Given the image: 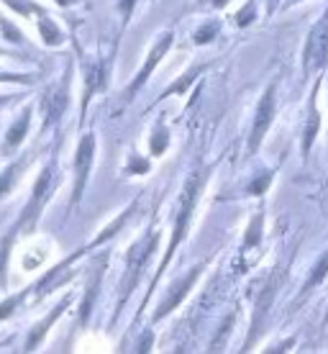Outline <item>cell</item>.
Returning <instances> with one entry per match:
<instances>
[{"label": "cell", "instance_id": "d4e9b609", "mask_svg": "<svg viewBox=\"0 0 328 354\" xmlns=\"http://www.w3.org/2000/svg\"><path fill=\"white\" fill-rule=\"evenodd\" d=\"M259 18V0H247L236 13H233V24L236 28H249L254 26Z\"/></svg>", "mask_w": 328, "mask_h": 354}, {"label": "cell", "instance_id": "5b68a950", "mask_svg": "<svg viewBox=\"0 0 328 354\" xmlns=\"http://www.w3.org/2000/svg\"><path fill=\"white\" fill-rule=\"evenodd\" d=\"M328 70V3L323 6L316 21L311 24L308 34L302 39L300 49V72L302 82L318 77L320 72Z\"/></svg>", "mask_w": 328, "mask_h": 354}, {"label": "cell", "instance_id": "44dd1931", "mask_svg": "<svg viewBox=\"0 0 328 354\" xmlns=\"http://www.w3.org/2000/svg\"><path fill=\"white\" fill-rule=\"evenodd\" d=\"M221 28H223L221 18H205L203 24H197V28H193V36H190V39H193L195 46H208L221 36Z\"/></svg>", "mask_w": 328, "mask_h": 354}, {"label": "cell", "instance_id": "4fadbf2b", "mask_svg": "<svg viewBox=\"0 0 328 354\" xmlns=\"http://www.w3.org/2000/svg\"><path fill=\"white\" fill-rule=\"evenodd\" d=\"M108 259H110V254H108V252H100L98 257L93 259L88 267V285H85L82 306H80V313H77V324H80V326H88L90 313H93V308H95V301H98L100 285H103V272H106V267H108Z\"/></svg>", "mask_w": 328, "mask_h": 354}, {"label": "cell", "instance_id": "ffe728a7", "mask_svg": "<svg viewBox=\"0 0 328 354\" xmlns=\"http://www.w3.org/2000/svg\"><path fill=\"white\" fill-rule=\"evenodd\" d=\"M34 160V154L31 151H26L21 160H16L13 165H8V167L0 172V201L6 198V195H10V190L16 187V183L23 177V169L28 167V162Z\"/></svg>", "mask_w": 328, "mask_h": 354}, {"label": "cell", "instance_id": "f1b7e54d", "mask_svg": "<svg viewBox=\"0 0 328 354\" xmlns=\"http://www.w3.org/2000/svg\"><path fill=\"white\" fill-rule=\"evenodd\" d=\"M231 0H197V8H208V10H223Z\"/></svg>", "mask_w": 328, "mask_h": 354}, {"label": "cell", "instance_id": "d6986e66", "mask_svg": "<svg viewBox=\"0 0 328 354\" xmlns=\"http://www.w3.org/2000/svg\"><path fill=\"white\" fill-rule=\"evenodd\" d=\"M169 142H172V133H169V126H167V118L164 113L157 115V121L151 124V131H149V142H146V149H149V157H162L164 151L169 149Z\"/></svg>", "mask_w": 328, "mask_h": 354}, {"label": "cell", "instance_id": "ac0fdd59", "mask_svg": "<svg viewBox=\"0 0 328 354\" xmlns=\"http://www.w3.org/2000/svg\"><path fill=\"white\" fill-rule=\"evenodd\" d=\"M31 115H34V108H23L21 115L10 124L8 133H6V142H3V147H0L3 154H10V151L18 149V147L23 144V139H26L28 131H31Z\"/></svg>", "mask_w": 328, "mask_h": 354}, {"label": "cell", "instance_id": "8fae6325", "mask_svg": "<svg viewBox=\"0 0 328 354\" xmlns=\"http://www.w3.org/2000/svg\"><path fill=\"white\" fill-rule=\"evenodd\" d=\"M323 80H326V72H320L318 77H313L311 93H308V103H305V118H302V131H300L302 162H308V157H311V151H313V144H316L320 129H323V113H320V106H318Z\"/></svg>", "mask_w": 328, "mask_h": 354}, {"label": "cell", "instance_id": "7c38bea8", "mask_svg": "<svg viewBox=\"0 0 328 354\" xmlns=\"http://www.w3.org/2000/svg\"><path fill=\"white\" fill-rule=\"evenodd\" d=\"M72 100V62L67 64V70L59 80L54 82L52 88L46 90L41 97V111H44V129L59 124L64 118V113L70 111Z\"/></svg>", "mask_w": 328, "mask_h": 354}, {"label": "cell", "instance_id": "52a82bcc", "mask_svg": "<svg viewBox=\"0 0 328 354\" xmlns=\"http://www.w3.org/2000/svg\"><path fill=\"white\" fill-rule=\"evenodd\" d=\"M277 93H280V75H275L267 82V88L262 90L257 106H254V115H251V126H249V139H247V157H254L262 144H264L267 133L272 129L277 118Z\"/></svg>", "mask_w": 328, "mask_h": 354}, {"label": "cell", "instance_id": "83f0119b", "mask_svg": "<svg viewBox=\"0 0 328 354\" xmlns=\"http://www.w3.org/2000/svg\"><path fill=\"white\" fill-rule=\"evenodd\" d=\"M0 31H3V36L8 39L10 44H23V41H26V36L21 34L16 24H10L6 16H0Z\"/></svg>", "mask_w": 328, "mask_h": 354}, {"label": "cell", "instance_id": "2e32d148", "mask_svg": "<svg viewBox=\"0 0 328 354\" xmlns=\"http://www.w3.org/2000/svg\"><path fill=\"white\" fill-rule=\"evenodd\" d=\"M264 205H259L254 216H251V221L247 223V229H244V241H241V254L244 257L262 247V241H264Z\"/></svg>", "mask_w": 328, "mask_h": 354}, {"label": "cell", "instance_id": "277c9868", "mask_svg": "<svg viewBox=\"0 0 328 354\" xmlns=\"http://www.w3.org/2000/svg\"><path fill=\"white\" fill-rule=\"evenodd\" d=\"M118 41H121V34L113 36V41L106 52H98L95 57H80V67H82V100H80V124L88 115V108L93 103V97L106 93L108 85H110V75H113V62H115V52H118Z\"/></svg>", "mask_w": 328, "mask_h": 354}, {"label": "cell", "instance_id": "30bf717a", "mask_svg": "<svg viewBox=\"0 0 328 354\" xmlns=\"http://www.w3.org/2000/svg\"><path fill=\"white\" fill-rule=\"evenodd\" d=\"M95 151H98V136H95V131L82 133L80 142H77V149H75V157H72V175H75V183H72L70 211H75V208L82 203V195H85V187H88L90 172H93V165H95Z\"/></svg>", "mask_w": 328, "mask_h": 354}, {"label": "cell", "instance_id": "7a4b0ae2", "mask_svg": "<svg viewBox=\"0 0 328 354\" xmlns=\"http://www.w3.org/2000/svg\"><path fill=\"white\" fill-rule=\"evenodd\" d=\"M160 244H162V231L157 226H149V229L144 231L139 239H133V244L126 249L124 254V274H121V285H118V301H115V310H113V321H118L121 316V308H124L128 298L133 295V290L139 288L142 283L144 272L149 270L151 259L157 257V252H160Z\"/></svg>", "mask_w": 328, "mask_h": 354}, {"label": "cell", "instance_id": "4dcf8cb0", "mask_svg": "<svg viewBox=\"0 0 328 354\" xmlns=\"http://www.w3.org/2000/svg\"><path fill=\"white\" fill-rule=\"evenodd\" d=\"M80 3H88V0H54L57 8H72V6H80Z\"/></svg>", "mask_w": 328, "mask_h": 354}, {"label": "cell", "instance_id": "f546056e", "mask_svg": "<svg viewBox=\"0 0 328 354\" xmlns=\"http://www.w3.org/2000/svg\"><path fill=\"white\" fill-rule=\"evenodd\" d=\"M280 8H282V0H267V18H272Z\"/></svg>", "mask_w": 328, "mask_h": 354}, {"label": "cell", "instance_id": "1f68e13d", "mask_svg": "<svg viewBox=\"0 0 328 354\" xmlns=\"http://www.w3.org/2000/svg\"><path fill=\"white\" fill-rule=\"evenodd\" d=\"M300 3H305V0H282V8L280 10H290V8H295V6H300Z\"/></svg>", "mask_w": 328, "mask_h": 354}, {"label": "cell", "instance_id": "6da1fadb", "mask_svg": "<svg viewBox=\"0 0 328 354\" xmlns=\"http://www.w3.org/2000/svg\"><path fill=\"white\" fill-rule=\"evenodd\" d=\"M211 172H213L211 165H195V167L190 169V175L185 177L182 187H180L177 205H175V216H172V229H169L167 249H164L160 265H157V270H154V274H151L146 295H144V303H142V308H139V316H142L144 306L149 303L151 295L157 292L162 277H164V272L169 270L172 259H175V254H177V249L182 247V241L187 239L190 226H193V221H195V211H197V205H200V198H203L205 187H208V183H211Z\"/></svg>", "mask_w": 328, "mask_h": 354}, {"label": "cell", "instance_id": "d6a6232c", "mask_svg": "<svg viewBox=\"0 0 328 354\" xmlns=\"http://www.w3.org/2000/svg\"><path fill=\"white\" fill-rule=\"evenodd\" d=\"M323 324H328V308H326V316H323Z\"/></svg>", "mask_w": 328, "mask_h": 354}, {"label": "cell", "instance_id": "9a60e30c", "mask_svg": "<svg viewBox=\"0 0 328 354\" xmlns=\"http://www.w3.org/2000/svg\"><path fill=\"white\" fill-rule=\"evenodd\" d=\"M213 59H208V62H195L193 67H187L182 75H177V80H172L164 88V93H160V97L154 100V106H160L162 100H167V97H185V93H190L193 90V85H195L200 77H203L205 72L213 67Z\"/></svg>", "mask_w": 328, "mask_h": 354}, {"label": "cell", "instance_id": "7402d4cb", "mask_svg": "<svg viewBox=\"0 0 328 354\" xmlns=\"http://www.w3.org/2000/svg\"><path fill=\"white\" fill-rule=\"evenodd\" d=\"M39 36H41V41H44L46 46H62L64 44L62 26H59L49 13L39 16Z\"/></svg>", "mask_w": 328, "mask_h": 354}, {"label": "cell", "instance_id": "484cf974", "mask_svg": "<svg viewBox=\"0 0 328 354\" xmlns=\"http://www.w3.org/2000/svg\"><path fill=\"white\" fill-rule=\"evenodd\" d=\"M136 8H139V0H115V16H118V31L115 34L124 36L126 26L131 24Z\"/></svg>", "mask_w": 328, "mask_h": 354}, {"label": "cell", "instance_id": "ba28073f", "mask_svg": "<svg viewBox=\"0 0 328 354\" xmlns=\"http://www.w3.org/2000/svg\"><path fill=\"white\" fill-rule=\"evenodd\" d=\"M208 270V262H197V265H193L187 272L177 274L172 283L164 288V292H162L160 303L154 306V313H151V324H160V321H164L172 313V310H177L182 303H185V298L193 292V288L197 285V280H200V274Z\"/></svg>", "mask_w": 328, "mask_h": 354}, {"label": "cell", "instance_id": "603a6c76", "mask_svg": "<svg viewBox=\"0 0 328 354\" xmlns=\"http://www.w3.org/2000/svg\"><path fill=\"white\" fill-rule=\"evenodd\" d=\"M272 180H275V169H259V172H254V177L249 180L247 185H244V195H249V198H262L269 190Z\"/></svg>", "mask_w": 328, "mask_h": 354}, {"label": "cell", "instance_id": "5bb4252c", "mask_svg": "<svg viewBox=\"0 0 328 354\" xmlns=\"http://www.w3.org/2000/svg\"><path fill=\"white\" fill-rule=\"evenodd\" d=\"M72 301H75V295L72 292H67V295H62V301L57 303L49 313H46L44 319L39 321V324H34V326L28 328V337H26V344H23V352H34V349H39V344L46 339V334H49V328L59 321V316H62L64 310L70 308Z\"/></svg>", "mask_w": 328, "mask_h": 354}, {"label": "cell", "instance_id": "9c48e42d", "mask_svg": "<svg viewBox=\"0 0 328 354\" xmlns=\"http://www.w3.org/2000/svg\"><path fill=\"white\" fill-rule=\"evenodd\" d=\"M280 285H282V274L280 270H272L267 274L262 285H259L257 295H254V308H251V328H249V342L244 344V349H254L257 346V339H262V334L267 331V313L275 303L277 292H280Z\"/></svg>", "mask_w": 328, "mask_h": 354}, {"label": "cell", "instance_id": "4316f807", "mask_svg": "<svg viewBox=\"0 0 328 354\" xmlns=\"http://www.w3.org/2000/svg\"><path fill=\"white\" fill-rule=\"evenodd\" d=\"M3 3H6L10 10H16V13H21V16H26V18H31V16L39 18L46 13L44 6H39L34 0H3Z\"/></svg>", "mask_w": 328, "mask_h": 354}, {"label": "cell", "instance_id": "e0dca14e", "mask_svg": "<svg viewBox=\"0 0 328 354\" xmlns=\"http://www.w3.org/2000/svg\"><path fill=\"white\" fill-rule=\"evenodd\" d=\"M328 280V249L326 252H320L318 259L313 262V267L308 270V274H305V283L300 285V292H298V301H295V306H300L308 295H311L318 285H323Z\"/></svg>", "mask_w": 328, "mask_h": 354}, {"label": "cell", "instance_id": "3957f363", "mask_svg": "<svg viewBox=\"0 0 328 354\" xmlns=\"http://www.w3.org/2000/svg\"><path fill=\"white\" fill-rule=\"evenodd\" d=\"M59 183H62L59 162H57V154H52V160L46 162L44 169H41V172H39V177H36L34 190H31V198H28V203L23 205V211L18 213L13 229L3 236V241H6V244H10V247H13V241H16L18 234H31V231L36 229V223H39V218L44 216L46 205H49V201L54 198L57 187H59Z\"/></svg>", "mask_w": 328, "mask_h": 354}, {"label": "cell", "instance_id": "8992f818", "mask_svg": "<svg viewBox=\"0 0 328 354\" xmlns=\"http://www.w3.org/2000/svg\"><path fill=\"white\" fill-rule=\"evenodd\" d=\"M175 39H177V31H175L172 26L164 28V31H160V34L154 36V41L149 44V52H146V57H144L142 67L136 70V75H133L131 80H128V85H126L124 95H121V108H118L115 113H121L126 106H131L133 100L139 97V93H142L146 85H149L154 70H157V67L162 64V59H164V57L172 52V46H175Z\"/></svg>", "mask_w": 328, "mask_h": 354}, {"label": "cell", "instance_id": "cb8c5ba5", "mask_svg": "<svg viewBox=\"0 0 328 354\" xmlns=\"http://www.w3.org/2000/svg\"><path fill=\"white\" fill-rule=\"evenodd\" d=\"M149 172H151V160H149V157H144L142 151H136V149L128 151L126 165H124V175L133 177V175H149Z\"/></svg>", "mask_w": 328, "mask_h": 354}]
</instances>
